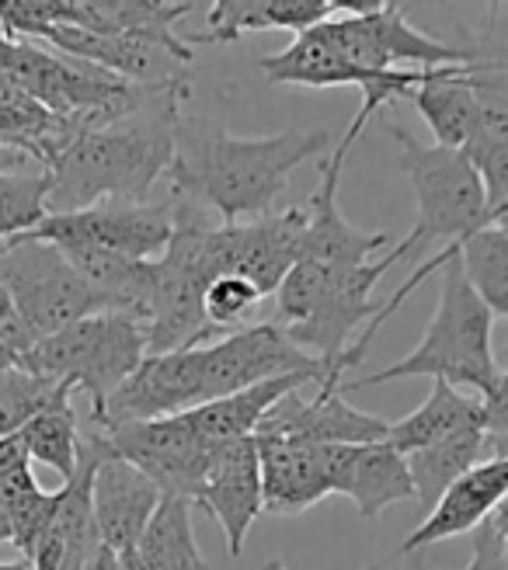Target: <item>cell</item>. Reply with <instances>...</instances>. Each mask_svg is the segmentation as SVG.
Returning a JSON list of instances; mask_svg holds the SVG:
<instances>
[{
    "label": "cell",
    "instance_id": "obj_1",
    "mask_svg": "<svg viewBox=\"0 0 508 570\" xmlns=\"http://www.w3.org/2000/svg\"><path fill=\"white\" fill-rule=\"evenodd\" d=\"M182 98L185 83H160L126 119L80 132L49 170L46 213L60 216L101 203H147L154 181L175 160Z\"/></svg>",
    "mask_w": 508,
    "mask_h": 570
},
{
    "label": "cell",
    "instance_id": "obj_2",
    "mask_svg": "<svg viewBox=\"0 0 508 570\" xmlns=\"http://www.w3.org/2000/svg\"><path fill=\"white\" fill-rule=\"evenodd\" d=\"M328 142V129H290L247 139L178 122L167 178L178 198L216 209L223 223L258 219L272 213V203L290 185L293 170L314 160Z\"/></svg>",
    "mask_w": 508,
    "mask_h": 570
},
{
    "label": "cell",
    "instance_id": "obj_3",
    "mask_svg": "<svg viewBox=\"0 0 508 570\" xmlns=\"http://www.w3.org/2000/svg\"><path fill=\"white\" fill-rule=\"evenodd\" d=\"M398 250L362 268H328L318 262H300L282 278L275 293V327L300 352L318 358L328 373H349L345 352L362 321H373L380 303H373L377 282L398 265Z\"/></svg>",
    "mask_w": 508,
    "mask_h": 570
},
{
    "label": "cell",
    "instance_id": "obj_4",
    "mask_svg": "<svg viewBox=\"0 0 508 570\" xmlns=\"http://www.w3.org/2000/svg\"><path fill=\"white\" fill-rule=\"evenodd\" d=\"M491 327L495 313L485 306V299L473 293V285L463 275V265L453 254L442 265V285H439V306L432 313V324L421 334L418 348L377 373L342 383V393L352 390H370L393 380H411V376H429L442 380L449 386H467L477 390V396H488L501 376L491 348Z\"/></svg>",
    "mask_w": 508,
    "mask_h": 570
},
{
    "label": "cell",
    "instance_id": "obj_5",
    "mask_svg": "<svg viewBox=\"0 0 508 570\" xmlns=\"http://www.w3.org/2000/svg\"><path fill=\"white\" fill-rule=\"evenodd\" d=\"M398 139V164L411 178L418 198V219L408 240H401L398 258L404 262L411 250L432 240H446V247H460L467 237L488 230L485 188L473 164L463 150H446L436 142H421L408 129L387 126Z\"/></svg>",
    "mask_w": 508,
    "mask_h": 570
},
{
    "label": "cell",
    "instance_id": "obj_6",
    "mask_svg": "<svg viewBox=\"0 0 508 570\" xmlns=\"http://www.w3.org/2000/svg\"><path fill=\"white\" fill-rule=\"evenodd\" d=\"M147 358V327L123 313H95L42 337L25 355V368L91 396V417Z\"/></svg>",
    "mask_w": 508,
    "mask_h": 570
},
{
    "label": "cell",
    "instance_id": "obj_7",
    "mask_svg": "<svg viewBox=\"0 0 508 570\" xmlns=\"http://www.w3.org/2000/svg\"><path fill=\"white\" fill-rule=\"evenodd\" d=\"M0 285L11 293L28 331L39 341L84 317L105 313L101 299L60 250L25 234L0 240Z\"/></svg>",
    "mask_w": 508,
    "mask_h": 570
},
{
    "label": "cell",
    "instance_id": "obj_8",
    "mask_svg": "<svg viewBox=\"0 0 508 570\" xmlns=\"http://www.w3.org/2000/svg\"><path fill=\"white\" fill-rule=\"evenodd\" d=\"M175 234V198L167 203H101L80 213L46 216L32 240L52 247H95L133 262H157Z\"/></svg>",
    "mask_w": 508,
    "mask_h": 570
},
{
    "label": "cell",
    "instance_id": "obj_9",
    "mask_svg": "<svg viewBox=\"0 0 508 570\" xmlns=\"http://www.w3.org/2000/svg\"><path fill=\"white\" fill-rule=\"evenodd\" d=\"M98 432L111 455H119L147 480H154L160 494H175L195 504L209 473L213 445L195 435L182 414L98 428Z\"/></svg>",
    "mask_w": 508,
    "mask_h": 570
},
{
    "label": "cell",
    "instance_id": "obj_10",
    "mask_svg": "<svg viewBox=\"0 0 508 570\" xmlns=\"http://www.w3.org/2000/svg\"><path fill=\"white\" fill-rule=\"evenodd\" d=\"M293 373H314L321 380L342 376L328 373L318 358L300 352L275 324L231 331L213 341V345H203V404Z\"/></svg>",
    "mask_w": 508,
    "mask_h": 570
},
{
    "label": "cell",
    "instance_id": "obj_11",
    "mask_svg": "<svg viewBox=\"0 0 508 570\" xmlns=\"http://www.w3.org/2000/svg\"><path fill=\"white\" fill-rule=\"evenodd\" d=\"M46 42L70 60L91 63L111 77H119L136 88H160V83H185L192 46L182 39L160 42L147 36H101L88 28L60 24L46 36Z\"/></svg>",
    "mask_w": 508,
    "mask_h": 570
},
{
    "label": "cell",
    "instance_id": "obj_12",
    "mask_svg": "<svg viewBox=\"0 0 508 570\" xmlns=\"http://www.w3.org/2000/svg\"><path fill=\"white\" fill-rule=\"evenodd\" d=\"M203 404V348L147 355L136 373L108 396L95 428L175 417Z\"/></svg>",
    "mask_w": 508,
    "mask_h": 570
},
{
    "label": "cell",
    "instance_id": "obj_13",
    "mask_svg": "<svg viewBox=\"0 0 508 570\" xmlns=\"http://www.w3.org/2000/svg\"><path fill=\"white\" fill-rule=\"evenodd\" d=\"M262 460V494L272 515H300L328 494H338L349 445H314L296 439L254 435Z\"/></svg>",
    "mask_w": 508,
    "mask_h": 570
},
{
    "label": "cell",
    "instance_id": "obj_14",
    "mask_svg": "<svg viewBox=\"0 0 508 570\" xmlns=\"http://www.w3.org/2000/svg\"><path fill=\"white\" fill-rule=\"evenodd\" d=\"M345 376H328L318 386L314 401H303L300 393L282 396V401L265 414L254 435H275V439H296L314 445H373L387 442L390 421L365 414L352 407L342 393Z\"/></svg>",
    "mask_w": 508,
    "mask_h": 570
},
{
    "label": "cell",
    "instance_id": "obj_15",
    "mask_svg": "<svg viewBox=\"0 0 508 570\" xmlns=\"http://www.w3.org/2000/svg\"><path fill=\"white\" fill-rule=\"evenodd\" d=\"M195 504H203L216 525L223 529L227 539V553L241 557L251 525L258 522L265 511V494H262V460H258V445L251 439L241 442H223L213 445V460L209 473Z\"/></svg>",
    "mask_w": 508,
    "mask_h": 570
},
{
    "label": "cell",
    "instance_id": "obj_16",
    "mask_svg": "<svg viewBox=\"0 0 508 570\" xmlns=\"http://www.w3.org/2000/svg\"><path fill=\"white\" fill-rule=\"evenodd\" d=\"M349 154L334 147L321 167V181L303 206L306 234H303V262H318L328 268H362L390 244L387 230H362L349 223L338 209V185H342V167Z\"/></svg>",
    "mask_w": 508,
    "mask_h": 570
},
{
    "label": "cell",
    "instance_id": "obj_17",
    "mask_svg": "<svg viewBox=\"0 0 508 570\" xmlns=\"http://www.w3.org/2000/svg\"><path fill=\"white\" fill-rule=\"evenodd\" d=\"M157 504H160L157 483L147 480L133 463L111 455V449L105 445V455L98 460L91 480V508H95V529L101 543L116 553L136 550Z\"/></svg>",
    "mask_w": 508,
    "mask_h": 570
},
{
    "label": "cell",
    "instance_id": "obj_18",
    "mask_svg": "<svg viewBox=\"0 0 508 570\" xmlns=\"http://www.w3.org/2000/svg\"><path fill=\"white\" fill-rule=\"evenodd\" d=\"M505 498H508V460L477 463L439 498V504L429 511L426 522L401 543V553H414V550H426V547L446 543V539L473 532L477 525H485L495 515Z\"/></svg>",
    "mask_w": 508,
    "mask_h": 570
},
{
    "label": "cell",
    "instance_id": "obj_19",
    "mask_svg": "<svg viewBox=\"0 0 508 570\" xmlns=\"http://www.w3.org/2000/svg\"><path fill=\"white\" fill-rule=\"evenodd\" d=\"M303 234H306V213L293 206L286 213H268L251 223H237V254L234 272L247 278L262 296L279 293L282 278L303 262Z\"/></svg>",
    "mask_w": 508,
    "mask_h": 570
},
{
    "label": "cell",
    "instance_id": "obj_20",
    "mask_svg": "<svg viewBox=\"0 0 508 570\" xmlns=\"http://www.w3.org/2000/svg\"><path fill=\"white\" fill-rule=\"evenodd\" d=\"M306 383L321 386L324 380L314 373H293V376L265 380L258 386H247L241 393H231V396H219V401L192 407L182 417L192 432L209 445L241 442V439H251L254 432H258V424L265 421V414L282 401V396L300 393V386H306Z\"/></svg>",
    "mask_w": 508,
    "mask_h": 570
},
{
    "label": "cell",
    "instance_id": "obj_21",
    "mask_svg": "<svg viewBox=\"0 0 508 570\" xmlns=\"http://www.w3.org/2000/svg\"><path fill=\"white\" fill-rule=\"evenodd\" d=\"M206 36L192 42H237L247 32H310L334 18L331 0H216L206 4Z\"/></svg>",
    "mask_w": 508,
    "mask_h": 570
},
{
    "label": "cell",
    "instance_id": "obj_22",
    "mask_svg": "<svg viewBox=\"0 0 508 570\" xmlns=\"http://www.w3.org/2000/svg\"><path fill=\"white\" fill-rule=\"evenodd\" d=\"M338 494H345L362 519H380L390 504L414 498L408 455L390 449L387 442L349 445L342 473H338Z\"/></svg>",
    "mask_w": 508,
    "mask_h": 570
},
{
    "label": "cell",
    "instance_id": "obj_23",
    "mask_svg": "<svg viewBox=\"0 0 508 570\" xmlns=\"http://www.w3.org/2000/svg\"><path fill=\"white\" fill-rule=\"evenodd\" d=\"M470 70L473 63L426 70V80L411 91L414 108L421 111V119L429 122L436 136V147L463 150L477 129V119H481V95L473 88Z\"/></svg>",
    "mask_w": 508,
    "mask_h": 570
},
{
    "label": "cell",
    "instance_id": "obj_24",
    "mask_svg": "<svg viewBox=\"0 0 508 570\" xmlns=\"http://www.w3.org/2000/svg\"><path fill=\"white\" fill-rule=\"evenodd\" d=\"M262 73L268 83H290V88H370L380 73H365L352 67L342 52L331 46L324 28H310L296 36L282 52H272L262 60Z\"/></svg>",
    "mask_w": 508,
    "mask_h": 570
},
{
    "label": "cell",
    "instance_id": "obj_25",
    "mask_svg": "<svg viewBox=\"0 0 508 570\" xmlns=\"http://www.w3.org/2000/svg\"><path fill=\"white\" fill-rule=\"evenodd\" d=\"M470 428H485L481 396H467L457 386L432 380V393L426 396V404L390 424L387 445L398 449L401 455H411V452L432 449L446 439H453L460 432H470Z\"/></svg>",
    "mask_w": 508,
    "mask_h": 570
},
{
    "label": "cell",
    "instance_id": "obj_26",
    "mask_svg": "<svg viewBox=\"0 0 508 570\" xmlns=\"http://www.w3.org/2000/svg\"><path fill=\"white\" fill-rule=\"evenodd\" d=\"M192 0H74V28H88L101 36H147L160 42H175V24L188 18Z\"/></svg>",
    "mask_w": 508,
    "mask_h": 570
},
{
    "label": "cell",
    "instance_id": "obj_27",
    "mask_svg": "<svg viewBox=\"0 0 508 570\" xmlns=\"http://www.w3.org/2000/svg\"><path fill=\"white\" fill-rule=\"evenodd\" d=\"M373 32L380 39L383 60L390 70H442V67H467L477 63V56L460 46H446L408 21V14L383 0L377 11H370Z\"/></svg>",
    "mask_w": 508,
    "mask_h": 570
},
{
    "label": "cell",
    "instance_id": "obj_28",
    "mask_svg": "<svg viewBox=\"0 0 508 570\" xmlns=\"http://www.w3.org/2000/svg\"><path fill=\"white\" fill-rule=\"evenodd\" d=\"M136 557L147 570H209L199 543H195L192 501L160 494L154 519L136 543Z\"/></svg>",
    "mask_w": 508,
    "mask_h": 570
},
{
    "label": "cell",
    "instance_id": "obj_29",
    "mask_svg": "<svg viewBox=\"0 0 508 570\" xmlns=\"http://www.w3.org/2000/svg\"><path fill=\"white\" fill-rule=\"evenodd\" d=\"M485 439H488L485 428H470V432H460L432 449H421V452L408 455L414 501L426 508V515L463 473H470L477 463H485Z\"/></svg>",
    "mask_w": 508,
    "mask_h": 570
},
{
    "label": "cell",
    "instance_id": "obj_30",
    "mask_svg": "<svg viewBox=\"0 0 508 570\" xmlns=\"http://www.w3.org/2000/svg\"><path fill=\"white\" fill-rule=\"evenodd\" d=\"M74 386L39 376L25 365L0 368V439L18 435L21 428L42 411L74 404Z\"/></svg>",
    "mask_w": 508,
    "mask_h": 570
},
{
    "label": "cell",
    "instance_id": "obj_31",
    "mask_svg": "<svg viewBox=\"0 0 508 570\" xmlns=\"http://www.w3.org/2000/svg\"><path fill=\"white\" fill-rule=\"evenodd\" d=\"M457 258L485 306L495 317H508V230L488 226V230L467 237L457 247Z\"/></svg>",
    "mask_w": 508,
    "mask_h": 570
},
{
    "label": "cell",
    "instance_id": "obj_32",
    "mask_svg": "<svg viewBox=\"0 0 508 570\" xmlns=\"http://www.w3.org/2000/svg\"><path fill=\"white\" fill-rule=\"evenodd\" d=\"M18 442L25 445L28 460L56 470L67 483L77 473V460H80V424H77L74 404L52 407L32 417L18 432Z\"/></svg>",
    "mask_w": 508,
    "mask_h": 570
},
{
    "label": "cell",
    "instance_id": "obj_33",
    "mask_svg": "<svg viewBox=\"0 0 508 570\" xmlns=\"http://www.w3.org/2000/svg\"><path fill=\"white\" fill-rule=\"evenodd\" d=\"M49 170H0V240L32 234L49 216Z\"/></svg>",
    "mask_w": 508,
    "mask_h": 570
},
{
    "label": "cell",
    "instance_id": "obj_34",
    "mask_svg": "<svg viewBox=\"0 0 508 570\" xmlns=\"http://www.w3.org/2000/svg\"><path fill=\"white\" fill-rule=\"evenodd\" d=\"M463 154L473 164L477 178H481L488 226L508 230V142L485 139V136H470Z\"/></svg>",
    "mask_w": 508,
    "mask_h": 570
},
{
    "label": "cell",
    "instance_id": "obj_35",
    "mask_svg": "<svg viewBox=\"0 0 508 570\" xmlns=\"http://www.w3.org/2000/svg\"><path fill=\"white\" fill-rule=\"evenodd\" d=\"M60 24H74V0H0V32L14 42L46 39Z\"/></svg>",
    "mask_w": 508,
    "mask_h": 570
},
{
    "label": "cell",
    "instance_id": "obj_36",
    "mask_svg": "<svg viewBox=\"0 0 508 570\" xmlns=\"http://www.w3.org/2000/svg\"><path fill=\"white\" fill-rule=\"evenodd\" d=\"M265 296L254 289V285L241 275H219L206 285V296H203V306H206V321L216 327V331H241V324L251 317L254 309H258Z\"/></svg>",
    "mask_w": 508,
    "mask_h": 570
},
{
    "label": "cell",
    "instance_id": "obj_37",
    "mask_svg": "<svg viewBox=\"0 0 508 570\" xmlns=\"http://www.w3.org/2000/svg\"><path fill=\"white\" fill-rule=\"evenodd\" d=\"M56 519V491H42L36 488L32 494H25L14 508V515H11V547L21 550V557L32 563L39 543L46 539L49 525Z\"/></svg>",
    "mask_w": 508,
    "mask_h": 570
},
{
    "label": "cell",
    "instance_id": "obj_38",
    "mask_svg": "<svg viewBox=\"0 0 508 570\" xmlns=\"http://www.w3.org/2000/svg\"><path fill=\"white\" fill-rule=\"evenodd\" d=\"M0 345H4L21 362H25L28 352L39 345V337L28 331L25 317L18 313V306H14V299H11V293L4 289V285H0Z\"/></svg>",
    "mask_w": 508,
    "mask_h": 570
},
{
    "label": "cell",
    "instance_id": "obj_39",
    "mask_svg": "<svg viewBox=\"0 0 508 570\" xmlns=\"http://www.w3.org/2000/svg\"><path fill=\"white\" fill-rule=\"evenodd\" d=\"M467 570H508V553H505V543H501L498 529L491 525V519L473 529V557H470Z\"/></svg>",
    "mask_w": 508,
    "mask_h": 570
},
{
    "label": "cell",
    "instance_id": "obj_40",
    "mask_svg": "<svg viewBox=\"0 0 508 570\" xmlns=\"http://www.w3.org/2000/svg\"><path fill=\"white\" fill-rule=\"evenodd\" d=\"M481 407H485V432L508 439V376H498L495 390L481 396Z\"/></svg>",
    "mask_w": 508,
    "mask_h": 570
},
{
    "label": "cell",
    "instance_id": "obj_41",
    "mask_svg": "<svg viewBox=\"0 0 508 570\" xmlns=\"http://www.w3.org/2000/svg\"><path fill=\"white\" fill-rule=\"evenodd\" d=\"M119 570H147V567L139 563L136 550H129V553H119Z\"/></svg>",
    "mask_w": 508,
    "mask_h": 570
},
{
    "label": "cell",
    "instance_id": "obj_42",
    "mask_svg": "<svg viewBox=\"0 0 508 570\" xmlns=\"http://www.w3.org/2000/svg\"><path fill=\"white\" fill-rule=\"evenodd\" d=\"M0 570H32V563H28L25 557L21 560H0Z\"/></svg>",
    "mask_w": 508,
    "mask_h": 570
},
{
    "label": "cell",
    "instance_id": "obj_43",
    "mask_svg": "<svg viewBox=\"0 0 508 570\" xmlns=\"http://www.w3.org/2000/svg\"><path fill=\"white\" fill-rule=\"evenodd\" d=\"M495 362H498V368H501V376H508V337H505L501 355H495Z\"/></svg>",
    "mask_w": 508,
    "mask_h": 570
},
{
    "label": "cell",
    "instance_id": "obj_44",
    "mask_svg": "<svg viewBox=\"0 0 508 570\" xmlns=\"http://www.w3.org/2000/svg\"><path fill=\"white\" fill-rule=\"evenodd\" d=\"M265 570H290V567H282V560H268Z\"/></svg>",
    "mask_w": 508,
    "mask_h": 570
}]
</instances>
